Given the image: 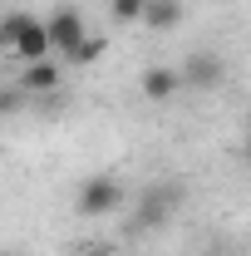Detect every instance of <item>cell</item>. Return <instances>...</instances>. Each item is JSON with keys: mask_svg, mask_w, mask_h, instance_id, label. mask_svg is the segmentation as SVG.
I'll use <instances>...</instances> for the list:
<instances>
[{"mask_svg": "<svg viewBox=\"0 0 251 256\" xmlns=\"http://www.w3.org/2000/svg\"><path fill=\"white\" fill-rule=\"evenodd\" d=\"M128 202V192H124V182L114 178V172H94V178H84L79 182V192H74V212L79 217H114L118 207Z\"/></svg>", "mask_w": 251, "mask_h": 256, "instance_id": "cell-1", "label": "cell"}, {"mask_svg": "<svg viewBox=\"0 0 251 256\" xmlns=\"http://www.w3.org/2000/svg\"><path fill=\"white\" fill-rule=\"evenodd\" d=\"M178 202H182V188H178V182H158V188H148L143 197H138L133 226H138V232H153V226H162L172 212H178Z\"/></svg>", "mask_w": 251, "mask_h": 256, "instance_id": "cell-2", "label": "cell"}, {"mask_svg": "<svg viewBox=\"0 0 251 256\" xmlns=\"http://www.w3.org/2000/svg\"><path fill=\"white\" fill-rule=\"evenodd\" d=\"M178 79H182V89L212 94L222 79H226V64H222V54H212V50H188V60H182V69H178Z\"/></svg>", "mask_w": 251, "mask_h": 256, "instance_id": "cell-3", "label": "cell"}, {"mask_svg": "<svg viewBox=\"0 0 251 256\" xmlns=\"http://www.w3.org/2000/svg\"><path fill=\"white\" fill-rule=\"evenodd\" d=\"M44 30H50V50H54V54H69V50L89 34V30H84V15H79V10H69V5L54 10V15L44 20Z\"/></svg>", "mask_w": 251, "mask_h": 256, "instance_id": "cell-4", "label": "cell"}, {"mask_svg": "<svg viewBox=\"0 0 251 256\" xmlns=\"http://www.w3.org/2000/svg\"><path fill=\"white\" fill-rule=\"evenodd\" d=\"M50 54H54V50H50V30H44V20L25 15V25H20V40H15V54H10V60L34 64V60H50Z\"/></svg>", "mask_w": 251, "mask_h": 256, "instance_id": "cell-5", "label": "cell"}, {"mask_svg": "<svg viewBox=\"0 0 251 256\" xmlns=\"http://www.w3.org/2000/svg\"><path fill=\"white\" fill-rule=\"evenodd\" d=\"M182 20H188V0H143V15H138V25H148L158 34L178 30Z\"/></svg>", "mask_w": 251, "mask_h": 256, "instance_id": "cell-6", "label": "cell"}, {"mask_svg": "<svg viewBox=\"0 0 251 256\" xmlns=\"http://www.w3.org/2000/svg\"><path fill=\"white\" fill-rule=\"evenodd\" d=\"M178 89H182V79H178L172 64H153V69H143V98H148V104H168Z\"/></svg>", "mask_w": 251, "mask_h": 256, "instance_id": "cell-7", "label": "cell"}, {"mask_svg": "<svg viewBox=\"0 0 251 256\" xmlns=\"http://www.w3.org/2000/svg\"><path fill=\"white\" fill-rule=\"evenodd\" d=\"M20 89H25V94H54V89H60V64H54V60H34V64H25Z\"/></svg>", "mask_w": 251, "mask_h": 256, "instance_id": "cell-8", "label": "cell"}, {"mask_svg": "<svg viewBox=\"0 0 251 256\" xmlns=\"http://www.w3.org/2000/svg\"><path fill=\"white\" fill-rule=\"evenodd\" d=\"M104 50H108V40H104V34H84L64 60L74 64V69H84V64H98V60H104Z\"/></svg>", "mask_w": 251, "mask_h": 256, "instance_id": "cell-9", "label": "cell"}, {"mask_svg": "<svg viewBox=\"0 0 251 256\" xmlns=\"http://www.w3.org/2000/svg\"><path fill=\"white\" fill-rule=\"evenodd\" d=\"M25 15H30V10H15V15H5V20H0V54H15V40H20Z\"/></svg>", "mask_w": 251, "mask_h": 256, "instance_id": "cell-10", "label": "cell"}, {"mask_svg": "<svg viewBox=\"0 0 251 256\" xmlns=\"http://www.w3.org/2000/svg\"><path fill=\"white\" fill-rule=\"evenodd\" d=\"M108 15H114L118 25H138V15H143V0H108Z\"/></svg>", "mask_w": 251, "mask_h": 256, "instance_id": "cell-11", "label": "cell"}, {"mask_svg": "<svg viewBox=\"0 0 251 256\" xmlns=\"http://www.w3.org/2000/svg\"><path fill=\"white\" fill-rule=\"evenodd\" d=\"M79 256H118V252H108V246H84Z\"/></svg>", "mask_w": 251, "mask_h": 256, "instance_id": "cell-12", "label": "cell"}, {"mask_svg": "<svg viewBox=\"0 0 251 256\" xmlns=\"http://www.w3.org/2000/svg\"><path fill=\"white\" fill-rule=\"evenodd\" d=\"M0 256H25V252H15V246H5V252H0Z\"/></svg>", "mask_w": 251, "mask_h": 256, "instance_id": "cell-13", "label": "cell"}, {"mask_svg": "<svg viewBox=\"0 0 251 256\" xmlns=\"http://www.w3.org/2000/svg\"><path fill=\"white\" fill-rule=\"evenodd\" d=\"M246 158H251V128H246Z\"/></svg>", "mask_w": 251, "mask_h": 256, "instance_id": "cell-14", "label": "cell"}]
</instances>
